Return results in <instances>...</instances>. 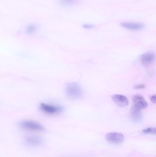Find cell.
Segmentation results:
<instances>
[{
  "mask_svg": "<svg viewBox=\"0 0 156 157\" xmlns=\"http://www.w3.org/2000/svg\"><path fill=\"white\" fill-rule=\"evenodd\" d=\"M66 95L73 100L79 99L83 95V90L80 85L76 82L67 83L65 88Z\"/></svg>",
  "mask_w": 156,
  "mask_h": 157,
  "instance_id": "6da1fadb",
  "label": "cell"
},
{
  "mask_svg": "<svg viewBox=\"0 0 156 157\" xmlns=\"http://www.w3.org/2000/svg\"><path fill=\"white\" fill-rule=\"evenodd\" d=\"M19 125L22 129L27 131L42 132L45 130V127L42 124L34 121H22L19 123Z\"/></svg>",
  "mask_w": 156,
  "mask_h": 157,
  "instance_id": "7a4b0ae2",
  "label": "cell"
},
{
  "mask_svg": "<svg viewBox=\"0 0 156 157\" xmlns=\"http://www.w3.org/2000/svg\"><path fill=\"white\" fill-rule=\"evenodd\" d=\"M39 108L42 111L50 114L60 113L63 110V108L61 106L50 105L45 103H41L40 104Z\"/></svg>",
  "mask_w": 156,
  "mask_h": 157,
  "instance_id": "3957f363",
  "label": "cell"
},
{
  "mask_svg": "<svg viewBox=\"0 0 156 157\" xmlns=\"http://www.w3.org/2000/svg\"><path fill=\"white\" fill-rule=\"evenodd\" d=\"M105 138L108 142L114 145L122 144L124 141V136L121 133H108L106 135Z\"/></svg>",
  "mask_w": 156,
  "mask_h": 157,
  "instance_id": "277c9868",
  "label": "cell"
},
{
  "mask_svg": "<svg viewBox=\"0 0 156 157\" xmlns=\"http://www.w3.org/2000/svg\"><path fill=\"white\" fill-rule=\"evenodd\" d=\"M24 143L27 145L31 147L40 146L44 144V140L42 137L36 136H30L25 138Z\"/></svg>",
  "mask_w": 156,
  "mask_h": 157,
  "instance_id": "5b68a950",
  "label": "cell"
},
{
  "mask_svg": "<svg viewBox=\"0 0 156 157\" xmlns=\"http://www.w3.org/2000/svg\"><path fill=\"white\" fill-rule=\"evenodd\" d=\"M134 106L140 110L146 109L148 107V103L143 96L136 95L132 98Z\"/></svg>",
  "mask_w": 156,
  "mask_h": 157,
  "instance_id": "8992f818",
  "label": "cell"
},
{
  "mask_svg": "<svg viewBox=\"0 0 156 157\" xmlns=\"http://www.w3.org/2000/svg\"><path fill=\"white\" fill-rule=\"evenodd\" d=\"M112 100L113 102L118 107L124 108L126 107L129 104V100L125 96L122 95H113L111 97Z\"/></svg>",
  "mask_w": 156,
  "mask_h": 157,
  "instance_id": "52a82bcc",
  "label": "cell"
},
{
  "mask_svg": "<svg viewBox=\"0 0 156 157\" xmlns=\"http://www.w3.org/2000/svg\"><path fill=\"white\" fill-rule=\"evenodd\" d=\"M156 59V55L153 52H147L144 53L140 58L141 63L147 66L154 63Z\"/></svg>",
  "mask_w": 156,
  "mask_h": 157,
  "instance_id": "ba28073f",
  "label": "cell"
},
{
  "mask_svg": "<svg viewBox=\"0 0 156 157\" xmlns=\"http://www.w3.org/2000/svg\"><path fill=\"white\" fill-rule=\"evenodd\" d=\"M122 27L131 30H139L143 29L145 25L142 23H133V22H125L121 24Z\"/></svg>",
  "mask_w": 156,
  "mask_h": 157,
  "instance_id": "9c48e42d",
  "label": "cell"
},
{
  "mask_svg": "<svg viewBox=\"0 0 156 157\" xmlns=\"http://www.w3.org/2000/svg\"><path fill=\"white\" fill-rule=\"evenodd\" d=\"M141 110L137 109L134 106L132 108L131 111V118L133 121L138 122L142 120V113L140 112Z\"/></svg>",
  "mask_w": 156,
  "mask_h": 157,
  "instance_id": "30bf717a",
  "label": "cell"
},
{
  "mask_svg": "<svg viewBox=\"0 0 156 157\" xmlns=\"http://www.w3.org/2000/svg\"><path fill=\"white\" fill-rule=\"evenodd\" d=\"M80 0H60V3L63 6H71L78 3Z\"/></svg>",
  "mask_w": 156,
  "mask_h": 157,
  "instance_id": "8fae6325",
  "label": "cell"
},
{
  "mask_svg": "<svg viewBox=\"0 0 156 157\" xmlns=\"http://www.w3.org/2000/svg\"><path fill=\"white\" fill-rule=\"evenodd\" d=\"M37 30V27L34 24H31L28 25L26 28V32L27 34L31 35V34H34L36 32Z\"/></svg>",
  "mask_w": 156,
  "mask_h": 157,
  "instance_id": "7c38bea8",
  "label": "cell"
},
{
  "mask_svg": "<svg viewBox=\"0 0 156 157\" xmlns=\"http://www.w3.org/2000/svg\"><path fill=\"white\" fill-rule=\"evenodd\" d=\"M143 132L145 134L156 135V128H155V127H149V128L144 129Z\"/></svg>",
  "mask_w": 156,
  "mask_h": 157,
  "instance_id": "4fadbf2b",
  "label": "cell"
},
{
  "mask_svg": "<svg viewBox=\"0 0 156 157\" xmlns=\"http://www.w3.org/2000/svg\"><path fill=\"white\" fill-rule=\"evenodd\" d=\"M145 87V86L143 84H138L134 86V88L135 89H142L144 88Z\"/></svg>",
  "mask_w": 156,
  "mask_h": 157,
  "instance_id": "5bb4252c",
  "label": "cell"
},
{
  "mask_svg": "<svg viewBox=\"0 0 156 157\" xmlns=\"http://www.w3.org/2000/svg\"><path fill=\"white\" fill-rule=\"evenodd\" d=\"M151 101L153 102V103H155L156 104V95H153L150 98Z\"/></svg>",
  "mask_w": 156,
  "mask_h": 157,
  "instance_id": "9a60e30c",
  "label": "cell"
},
{
  "mask_svg": "<svg viewBox=\"0 0 156 157\" xmlns=\"http://www.w3.org/2000/svg\"><path fill=\"white\" fill-rule=\"evenodd\" d=\"M84 28L86 29H91L93 27V25H90V24H86L83 26Z\"/></svg>",
  "mask_w": 156,
  "mask_h": 157,
  "instance_id": "2e32d148",
  "label": "cell"
},
{
  "mask_svg": "<svg viewBox=\"0 0 156 157\" xmlns=\"http://www.w3.org/2000/svg\"></svg>",
  "mask_w": 156,
  "mask_h": 157,
  "instance_id": "e0dca14e",
  "label": "cell"
}]
</instances>
